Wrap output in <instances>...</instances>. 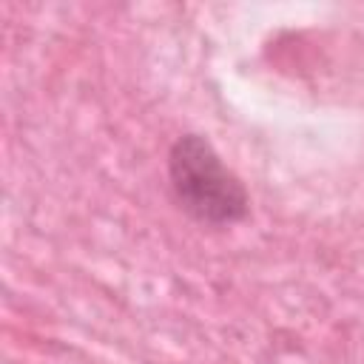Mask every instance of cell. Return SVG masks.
<instances>
[{"label": "cell", "mask_w": 364, "mask_h": 364, "mask_svg": "<svg viewBox=\"0 0 364 364\" xmlns=\"http://www.w3.org/2000/svg\"><path fill=\"white\" fill-rule=\"evenodd\" d=\"M168 171L176 199L199 222L225 225L245 216L247 193L208 139L196 134L176 139L168 156Z\"/></svg>", "instance_id": "1"}]
</instances>
